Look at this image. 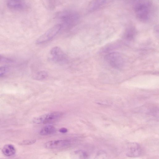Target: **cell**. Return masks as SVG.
I'll use <instances>...</instances> for the list:
<instances>
[{
	"instance_id": "cell-1",
	"label": "cell",
	"mask_w": 159,
	"mask_h": 159,
	"mask_svg": "<svg viewBox=\"0 0 159 159\" xmlns=\"http://www.w3.org/2000/svg\"><path fill=\"white\" fill-rule=\"evenodd\" d=\"M133 8L136 17L143 21L148 20L152 10L150 0H133Z\"/></svg>"
},
{
	"instance_id": "cell-2",
	"label": "cell",
	"mask_w": 159,
	"mask_h": 159,
	"mask_svg": "<svg viewBox=\"0 0 159 159\" xmlns=\"http://www.w3.org/2000/svg\"><path fill=\"white\" fill-rule=\"evenodd\" d=\"M59 17L62 22L60 24L61 28H70L75 25L78 22L79 18L78 14L75 12L72 11H66L61 12Z\"/></svg>"
},
{
	"instance_id": "cell-3",
	"label": "cell",
	"mask_w": 159,
	"mask_h": 159,
	"mask_svg": "<svg viewBox=\"0 0 159 159\" xmlns=\"http://www.w3.org/2000/svg\"><path fill=\"white\" fill-rule=\"evenodd\" d=\"M62 115L61 112H52L35 117L33 119V122L36 124L50 123L57 121Z\"/></svg>"
},
{
	"instance_id": "cell-4",
	"label": "cell",
	"mask_w": 159,
	"mask_h": 159,
	"mask_svg": "<svg viewBox=\"0 0 159 159\" xmlns=\"http://www.w3.org/2000/svg\"><path fill=\"white\" fill-rule=\"evenodd\" d=\"M61 28L60 24L54 25L40 36L36 40V43L40 44L50 40L58 34Z\"/></svg>"
},
{
	"instance_id": "cell-5",
	"label": "cell",
	"mask_w": 159,
	"mask_h": 159,
	"mask_svg": "<svg viewBox=\"0 0 159 159\" xmlns=\"http://www.w3.org/2000/svg\"><path fill=\"white\" fill-rule=\"evenodd\" d=\"M50 53L52 59L57 63L64 64L66 63L68 61L67 56L58 47H53L51 49Z\"/></svg>"
},
{
	"instance_id": "cell-6",
	"label": "cell",
	"mask_w": 159,
	"mask_h": 159,
	"mask_svg": "<svg viewBox=\"0 0 159 159\" xmlns=\"http://www.w3.org/2000/svg\"><path fill=\"white\" fill-rule=\"evenodd\" d=\"M106 59L111 66L115 68H120L124 65L123 58L119 53L117 52L109 53L106 56Z\"/></svg>"
},
{
	"instance_id": "cell-7",
	"label": "cell",
	"mask_w": 159,
	"mask_h": 159,
	"mask_svg": "<svg viewBox=\"0 0 159 159\" xmlns=\"http://www.w3.org/2000/svg\"><path fill=\"white\" fill-rule=\"evenodd\" d=\"M125 151L127 156L130 157H136L140 155L141 149L140 146L138 143L131 142L127 145Z\"/></svg>"
},
{
	"instance_id": "cell-8",
	"label": "cell",
	"mask_w": 159,
	"mask_h": 159,
	"mask_svg": "<svg viewBox=\"0 0 159 159\" xmlns=\"http://www.w3.org/2000/svg\"><path fill=\"white\" fill-rule=\"evenodd\" d=\"M70 143V142L68 140H55L46 143L44 146L48 149L60 148L69 146Z\"/></svg>"
},
{
	"instance_id": "cell-9",
	"label": "cell",
	"mask_w": 159,
	"mask_h": 159,
	"mask_svg": "<svg viewBox=\"0 0 159 159\" xmlns=\"http://www.w3.org/2000/svg\"><path fill=\"white\" fill-rule=\"evenodd\" d=\"M7 5L9 9L15 10H22L26 6L22 0H7Z\"/></svg>"
},
{
	"instance_id": "cell-10",
	"label": "cell",
	"mask_w": 159,
	"mask_h": 159,
	"mask_svg": "<svg viewBox=\"0 0 159 159\" xmlns=\"http://www.w3.org/2000/svg\"><path fill=\"white\" fill-rule=\"evenodd\" d=\"M3 153L6 156L10 157L13 156L16 153V149L14 146L11 144H7L2 149Z\"/></svg>"
},
{
	"instance_id": "cell-11",
	"label": "cell",
	"mask_w": 159,
	"mask_h": 159,
	"mask_svg": "<svg viewBox=\"0 0 159 159\" xmlns=\"http://www.w3.org/2000/svg\"><path fill=\"white\" fill-rule=\"evenodd\" d=\"M56 132L55 127L51 125H48L43 128L40 131L42 135H47L54 134Z\"/></svg>"
},
{
	"instance_id": "cell-12",
	"label": "cell",
	"mask_w": 159,
	"mask_h": 159,
	"mask_svg": "<svg viewBox=\"0 0 159 159\" xmlns=\"http://www.w3.org/2000/svg\"><path fill=\"white\" fill-rule=\"evenodd\" d=\"M48 76L47 72L41 70L37 72L34 75V78L37 80H42L46 79Z\"/></svg>"
},
{
	"instance_id": "cell-13",
	"label": "cell",
	"mask_w": 159,
	"mask_h": 159,
	"mask_svg": "<svg viewBox=\"0 0 159 159\" xmlns=\"http://www.w3.org/2000/svg\"><path fill=\"white\" fill-rule=\"evenodd\" d=\"M73 154L75 157H77L79 158H87L89 156L86 152L82 150L75 151Z\"/></svg>"
},
{
	"instance_id": "cell-14",
	"label": "cell",
	"mask_w": 159,
	"mask_h": 159,
	"mask_svg": "<svg viewBox=\"0 0 159 159\" xmlns=\"http://www.w3.org/2000/svg\"><path fill=\"white\" fill-rule=\"evenodd\" d=\"M107 157V153L102 150L98 152L96 156V158L99 159L105 158Z\"/></svg>"
},
{
	"instance_id": "cell-15",
	"label": "cell",
	"mask_w": 159,
	"mask_h": 159,
	"mask_svg": "<svg viewBox=\"0 0 159 159\" xmlns=\"http://www.w3.org/2000/svg\"><path fill=\"white\" fill-rule=\"evenodd\" d=\"M35 140H26L20 143L21 145H30L36 142Z\"/></svg>"
},
{
	"instance_id": "cell-16",
	"label": "cell",
	"mask_w": 159,
	"mask_h": 159,
	"mask_svg": "<svg viewBox=\"0 0 159 159\" xmlns=\"http://www.w3.org/2000/svg\"><path fill=\"white\" fill-rule=\"evenodd\" d=\"M133 32L132 30H129L125 34L126 38L129 39H131L133 36Z\"/></svg>"
},
{
	"instance_id": "cell-17",
	"label": "cell",
	"mask_w": 159,
	"mask_h": 159,
	"mask_svg": "<svg viewBox=\"0 0 159 159\" xmlns=\"http://www.w3.org/2000/svg\"><path fill=\"white\" fill-rule=\"evenodd\" d=\"M11 61L10 59L6 58L0 55V63L2 62H8Z\"/></svg>"
},
{
	"instance_id": "cell-18",
	"label": "cell",
	"mask_w": 159,
	"mask_h": 159,
	"mask_svg": "<svg viewBox=\"0 0 159 159\" xmlns=\"http://www.w3.org/2000/svg\"><path fill=\"white\" fill-rule=\"evenodd\" d=\"M7 68L5 67H0V76L4 74L7 71Z\"/></svg>"
},
{
	"instance_id": "cell-19",
	"label": "cell",
	"mask_w": 159,
	"mask_h": 159,
	"mask_svg": "<svg viewBox=\"0 0 159 159\" xmlns=\"http://www.w3.org/2000/svg\"><path fill=\"white\" fill-rule=\"evenodd\" d=\"M67 129L66 128L64 127L61 128H60L59 130V131L60 132L63 133L67 132Z\"/></svg>"
}]
</instances>
